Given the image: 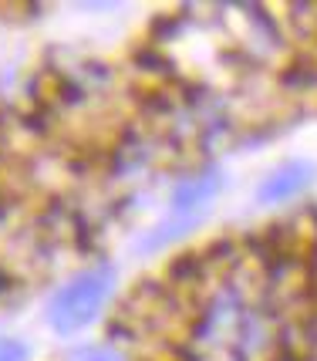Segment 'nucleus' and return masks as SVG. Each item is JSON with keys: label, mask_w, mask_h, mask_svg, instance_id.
Here are the masks:
<instances>
[{"label": "nucleus", "mask_w": 317, "mask_h": 361, "mask_svg": "<svg viewBox=\"0 0 317 361\" xmlns=\"http://www.w3.org/2000/svg\"><path fill=\"white\" fill-rule=\"evenodd\" d=\"M118 274L111 264H95V267L75 274L68 283L54 290L48 300V321L58 334H75V331L88 328L98 317L101 304L111 298Z\"/></svg>", "instance_id": "nucleus-1"}, {"label": "nucleus", "mask_w": 317, "mask_h": 361, "mask_svg": "<svg viewBox=\"0 0 317 361\" xmlns=\"http://www.w3.org/2000/svg\"><path fill=\"white\" fill-rule=\"evenodd\" d=\"M314 162H304V159H290L284 166H277L273 173L260 183L256 189V203L260 206H277V203H287L294 196H301L304 189L314 183Z\"/></svg>", "instance_id": "nucleus-2"}, {"label": "nucleus", "mask_w": 317, "mask_h": 361, "mask_svg": "<svg viewBox=\"0 0 317 361\" xmlns=\"http://www.w3.org/2000/svg\"><path fill=\"white\" fill-rule=\"evenodd\" d=\"M220 189H223V176H220L216 166L199 169V173L179 179L175 189H173V196H169L173 216H196V213H199V206H206Z\"/></svg>", "instance_id": "nucleus-3"}, {"label": "nucleus", "mask_w": 317, "mask_h": 361, "mask_svg": "<svg viewBox=\"0 0 317 361\" xmlns=\"http://www.w3.org/2000/svg\"><path fill=\"white\" fill-rule=\"evenodd\" d=\"M209 274V264L203 250H186V253H175L173 260L166 264V277H169V287L173 290H192L199 283L206 281Z\"/></svg>", "instance_id": "nucleus-4"}, {"label": "nucleus", "mask_w": 317, "mask_h": 361, "mask_svg": "<svg viewBox=\"0 0 317 361\" xmlns=\"http://www.w3.org/2000/svg\"><path fill=\"white\" fill-rule=\"evenodd\" d=\"M199 223H203V213H196V216H173V220L158 223V226H152V230L139 240V250H162V247H169L173 240L186 236L192 226H199Z\"/></svg>", "instance_id": "nucleus-5"}, {"label": "nucleus", "mask_w": 317, "mask_h": 361, "mask_svg": "<svg viewBox=\"0 0 317 361\" xmlns=\"http://www.w3.org/2000/svg\"><path fill=\"white\" fill-rule=\"evenodd\" d=\"M280 85L287 92H311L317 88V58L314 54H297L284 64L280 71Z\"/></svg>", "instance_id": "nucleus-6"}, {"label": "nucleus", "mask_w": 317, "mask_h": 361, "mask_svg": "<svg viewBox=\"0 0 317 361\" xmlns=\"http://www.w3.org/2000/svg\"><path fill=\"white\" fill-rule=\"evenodd\" d=\"M135 64H142V71H152V75H158V71H173V61L158 51L156 44H142V47H135Z\"/></svg>", "instance_id": "nucleus-7"}, {"label": "nucleus", "mask_w": 317, "mask_h": 361, "mask_svg": "<svg viewBox=\"0 0 317 361\" xmlns=\"http://www.w3.org/2000/svg\"><path fill=\"white\" fill-rule=\"evenodd\" d=\"M179 20H182V14H162L152 20V41H169V37H175V31H179Z\"/></svg>", "instance_id": "nucleus-8"}, {"label": "nucleus", "mask_w": 317, "mask_h": 361, "mask_svg": "<svg viewBox=\"0 0 317 361\" xmlns=\"http://www.w3.org/2000/svg\"><path fill=\"white\" fill-rule=\"evenodd\" d=\"M27 358H31V351H27L24 341L0 334V361H27Z\"/></svg>", "instance_id": "nucleus-9"}, {"label": "nucleus", "mask_w": 317, "mask_h": 361, "mask_svg": "<svg viewBox=\"0 0 317 361\" xmlns=\"http://www.w3.org/2000/svg\"><path fill=\"white\" fill-rule=\"evenodd\" d=\"M75 361H122V355L111 351V348H81Z\"/></svg>", "instance_id": "nucleus-10"}, {"label": "nucleus", "mask_w": 317, "mask_h": 361, "mask_svg": "<svg viewBox=\"0 0 317 361\" xmlns=\"http://www.w3.org/2000/svg\"><path fill=\"white\" fill-rule=\"evenodd\" d=\"M14 287H17L14 274H11V270H7V267H0V294H11Z\"/></svg>", "instance_id": "nucleus-11"}, {"label": "nucleus", "mask_w": 317, "mask_h": 361, "mask_svg": "<svg viewBox=\"0 0 317 361\" xmlns=\"http://www.w3.org/2000/svg\"><path fill=\"white\" fill-rule=\"evenodd\" d=\"M314 41H317V37H314Z\"/></svg>", "instance_id": "nucleus-12"}]
</instances>
